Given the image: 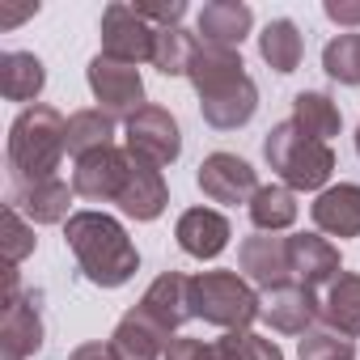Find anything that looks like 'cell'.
I'll return each mask as SVG.
<instances>
[{"instance_id": "cell-1", "label": "cell", "mask_w": 360, "mask_h": 360, "mask_svg": "<svg viewBox=\"0 0 360 360\" xmlns=\"http://www.w3.org/2000/svg\"><path fill=\"white\" fill-rule=\"evenodd\" d=\"M187 81H191L195 94H200V115H204V123L217 127V131H238V127H246V123L255 119V110H259V85L250 81L242 56L229 51V47L200 43Z\"/></svg>"}, {"instance_id": "cell-2", "label": "cell", "mask_w": 360, "mask_h": 360, "mask_svg": "<svg viewBox=\"0 0 360 360\" xmlns=\"http://www.w3.org/2000/svg\"><path fill=\"white\" fill-rule=\"evenodd\" d=\"M64 242L77 255V267L98 288H123L140 271V255L127 229L106 212H72L64 225Z\"/></svg>"}, {"instance_id": "cell-3", "label": "cell", "mask_w": 360, "mask_h": 360, "mask_svg": "<svg viewBox=\"0 0 360 360\" xmlns=\"http://www.w3.org/2000/svg\"><path fill=\"white\" fill-rule=\"evenodd\" d=\"M68 153V119L56 106H26L9 123L5 140V165L9 183H39V178H56L60 161Z\"/></svg>"}, {"instance_id": "cell-4", "label": "cell", "mask_w": 360, "mask_h": 360, "mask_svg": "<svg viewBox=\"0 0 360 360\" xmlns=\"http://www.w3.org/2000/svg\"><path fill=\"white\" fill-rule=\"evenodd\" d=\"M263 157L267 165L284 178L288 191H326L330 174H335V153L330 144L305 136L292 119L276 123L263 140Z\"/></svg>"}, {"instance_id": "cell-5", "label": "cell", "mask_w": 360, "mask_h": 360, "mask_svg": "<svg viewBox=\"0 0 360 360\" xmlns=\"http://www.w3.org/2000/svg\"><path fill=\"white\" fill-rule=\"evenodd\" d=\"M191 309L221 330H246L259 318V288L242 271H204L191 276Z\"/></svg>"}, {"instance_id": "cell-6", "label": "cell", "mask_w": 360, "mask_h": 360, "mask_svg": "<svg viewBox=\"0 0 360 360\" xmlns=\"http://www.w3.org/2000/svg\"><path fill=\"white\" fill-rule=\"evenodd\" d=\"M85 77H89V94H94L98 110H106L110 119H123L127 123L136 110L148 106L144 102V81H140V68L136 64H119V60H110V56L98 51L89 60Z\"/></svg>"}, {"instance_id": "cell-7", "label": "cell", "mask_w": 360, "mask_h": 360, "mask_svg": "<svg viewBox=\"0 0 360 360\" xmlns=\"http://www.w3.org/2000/svg\"><path fill=\"white\" fill-rule=\"evenodd\" d=\"M123 140L127 153L144 165H174L178 153H183V131H178V119L165 106H144L123 123Z\"/></svg>"}, {"instance_id": "cell-8", "label": "cell", "mask_w": 360, "mask_h": 360, "mask_svg": "<svg viewBox=\"0 0 360 360\" xmlns=\"http://www.w3.org/2000/svg\"><path fill=\"white\" fill-rule=\"evenodd\" d=\"M98 34H102V56L119 64H153L157 30L136 13V5H106Z\"/></svg>"}, {"instance_id": "cell-9", "label": "cell", "mask_w": 360, "mask_h": 360, "mask_svg": "<svg viewBox=\"0 0 360 360\" xmlns=\"http://www.w3.org/2000/svg\"><path fill=\"white\" fill-rule=\"evenodd\" d=\"M200 191L212 200V204H250L255 191H259V174L250 161H242L238 153H212L204 157L200 174H195Z\"/></svg>"}, {"instance_id": "cell-10", "label": "cell", "mask_w": 360, "mask_h": 360, "mask_svg": "<svg viewBox=\"0 0 360 360\" xmlns=\"http://www.w3.org/2000/svg\"><path fill=\"white\" fill-rule=\"evenodd\" d=\"M131 174V153L127 148H102L77 161L72 169V191L89 204H115L123 183Z\"/></svg>"}, {"instance_id": "cell-11", "label": "cell", "mask_w": 360, "mask_h": 360, "mask_svg": "<svg viewBox=\"0 0 360 360\" xmlns=\"http://www.w3.org/2000/svg\"><path fill=\"white\" fill-rule=\"evenodd\" d=\"M314 318H322V301L301 284H280L259 292V322H267L276 335H309Z\"/></svg>"}, {"instance_id": "cell-12", "label": "cell", "mask_w": 360, "mask_h": 360, "mask_svg": "<svg viewBox=\"0 0 360 360\" xmlns=\"http://www.w3.org/2000/svg\"><path fill=\"white\" fill-rule=\"evenodd\" d=\"M43 292L26 288L18 301H5V314H0V356L5 360H30L43 347Z\"/></svg>"}, {"instance_id": "cell-13", "label": "cell", "mask_w": 360, "mask_h": 360, "mask_svg": "<svg viewBox=\"0 0 360 360\" xmlns=\"http://www.w3.org/2000/svg\"><path fill=\"white\" fill-rule=\"evenodd\" d=\"M72 187L64 178H39V183H9V208H18L30 225H68L72 208Z\"/></svg>"}, {"instance_id": "cell-14", "label": "cell", "mask_w": 360, "mask_h": 360, "mask_svg": "<svg viewBox=\"0 0 360 360\" xmlns=\"http://www.w3.org/2000/svg\"><path fill=\"white\" fill-rule=\"evenodd\" d=\"M284 242H288V276H292V284L318 292V288H326V284L343 271L339 250H335L322 233H292V238H284Z\"/></svg>"}, {"instance_id": "cell-15", "label": "cell", "mask_w": 360, "mask_h": 360, "mask_svg": "<svg viewBox=\"0 0 360 360\" xmlns=\"http://www.w3.org/2000/svg\"><path fill=\"white\" fill-rule=\"evenodd\" d=\"M136 309L148 314L165 335H174L183 322L195 318V309H191V276H183V271H165V276H157V280L144 288V297H140Z\"/></svg>"}, {"instance_id": "cell-16", "label": "cell", "mask_w": 360, "mask_h": 360, "mask_svg": "<svg viewBox=\"0 0 360 360\" xmlns=\"http://www.w3.org/2000/svg\"><path fill=\"white\" fill-rule=\"evenodd\" d=\"M238 271L259 288H280V284H292L288 276V242L276 238V233H255L238 246Z\"/></svg>"}, {"instance_id": "cell-17", "label": "cell", "mask_w": 360, "mask_h": 360, "mask_svg": "<svg viewBox=\"0 0 360 360\" xmlns=\"http://www.w3.org/2000/svg\"><path fill=\"white\" fill-rule=\"evenodd\" d=\"M174 238H178V246H183V255L204 263V259H217L229 246L233 229H229V217L217 212V208H187L183 217H178V225H174Z\"/></svg>"}, {"instance_id": "cell-18", "label": "cell", "mask_w": 360, "mask_h": 360, "mask_svg": "<svg viewBox=\"0 0 360 360\" xmlns=\"http://www.w3.org/2000/svg\"><path fill=\"white\" fill-rule=\"evenodd\" d=\"M115 204L131 221H157L165 212V204H169V187H165L161 169L131 157V174H127V183H123V191H119Z\"/></svg>"}, {"instance_id": "cell-19", "label": "cell", "mask_w": 360, "mask_h": 360, "mask_svg": "<svg viewBox=\"0 0 360 360\" xmlns=\"http://www.w3.org/2000/svg\"><path fill=\"white\" fill-rule=\"evenodd\" d=\"M309 217L326 238H360V187L339 183L318 191V200L309 204Z\"/></svg>"}, {"instance_id": "cell-20", "label": "cell", "mask_w": 360, "mask_h": 360, "mask_svg": "<svg viewBox=\"0 0 360 360\" xmlns=\"http://www.w3.org/2000/svg\"><path fill=\"white\" fill-rule=\"evenodd\" d=\"M250 26H255V9L250 5H242V0H212V5L200 9L195 34H200V43L238 51L242 39L250 34Z\"/></svg>"}, {"instance_id": "cell-21", "label": "cell", "mask_w": 360, "mask_h": 360, "mask_svg": "<svg viewBox=\"0 0 360 360\" xmlns=\"http://www.w3.org/2000/svg\"><path fill=\"white\" fill-rule=\"evenodd\" d=\"M169 335L140 309H127L110 335V352L115 360H165Z\"/></svg>"}, {"instance_id": "cell-22", "label": "cell", "mask_w": 360, "mask_h": 360, "mask_svg": "<svg viewBox=\"0 0 360 360\" xmlns=\"http://www.w3.org/2000/svg\"><path fill=\"white\" fill-rule=\"evenodd\" d=\"M322 326L347 339H360V276L356 271H339L322 288Z\"/></svg>"}, {"instance_id": "cell-23", "label": "cell", "mask_w": 360, "mask_h": 360, "mask_svg": "<svg viewBox=\"0 0 360 360\" xmlns=\"http://www.w3.org/2000/svg\"><path fill=\"white\" fill-rule=\"evenodd\" d=\"M47 85V68L34 51H5L0 56V94L9 102H34Z\"/></svg>"}, {"instance_id": "cell-24", "label": "cell", "mask_w": 360, "mask_h": 360, "mask_svg": "<svg viewBox=\"0 0 360 360\" xmlns=\"http://www.w3.org/2000/svg\"><path fill=\"white\" fill-rule=\"evenodd\" d=\"M259 56H263V64H271V72H280V77L297 72V68H301V56H305V39H301L297 22H288V18L267 22L263 34H259Z\"/></svg>"}, {"instance_id": "cell-25", "label": "cell", "mask_w": 360, "mask_h": 360, "mask_svg": "<svg viewBox=\"0 0 360 360\" xmlns=\"http://www.w3.org/2000/svg\"><path fill=\"white\" fill-rule=\"evenodd\" d=\"M102 148H115V119L98 106L72 110L68 115V153L81 161L89 153H102Z\"/></svg>"}, {"instance_id": "cell-26", "label": "cell", "mask_w": 360, "mask_h": 360, "mask_svg": "<svg viewBox=\"0 0 360 360\" xmlns=\"http://www.w3.org/2000/svg\"><path fill=\"white\" fill-rule=\"evenodd\" d=\"M246 208L259 233H284L297 221V191H288L284 183H271V187H259Z\"/></svg>"}, {"instance_id": "cell-27", "label": "cell", "mask_w": 360, "mask_h": 360, "mask_svg": "<svg viewBox=\"0 0 360 360\" xmlns=\"http://www.w3.org/2000/svg\"><path fill=\"white\" fill-rule=\"evenodd\" d=\"M292 123H297L305 136L330 144V136H339V123H343V119H339V106H335L326 94L301 89V94L292 98Z\"/></svg>"}, {"instance_id": "cell-28", "label": "cell", "mask_w": 360, "mask_h": 360, "mask_svg": "<svg viewBox=\"0 0 360 360\" xmlns=\"http://www.w3.org/2000/svg\"><path fill=\"white\" fill-rule=\"evenodd\" d=\"M195 51H200V34H191V30H183V26L157 30L153 68H157V72H165V77H187V72H191Z\"/></svg>"}, {"instance_id": "cell-29", "label": "cell", "mask_w": 360, "mask_h": 360, "mask_svg": "<svg viewBox=\"0 0 360 360\" xmlns=\"http://www.w3.org/2000/svg\"><path fill=\"white\" fill-rule=\"evenodd\" d=\"M212 360H284L280 343L255 330H225V339L212 343Z\"/></svg>"}, {"instance_id": "cell-30", "label": "cell", "mask_w": 360, "mask_h": 360, "mask_svg": "<svg viewBox=\"0 0 360 360\" xmlns=\"http://www.w3.org/2000/svg\"><path fill=\"white\" fill-rule=\"evenodd\" d=\"M322 68H326L330 81L356 89V85H360V30L330 39V43L322 47Z\"/></svg>"}, {"instance_id": "cell-31", "label": "cell", "mask_w": 360, "mask_h": 360, "mask_svg": "<svg viewBox=\"0 0 360 360\" xmlns=\"http://www.w3.org/2000/svg\"><path fill=\"white\" fill-rule=\"evenodd\" d=\"M301 360H356L352 352V339L330 330V326H314L309 335H301V347H297Z\"/></svg>"}, {"instance_id": "cell-32", "label": "cell", "mask_w": 360, "mask_h": 360, "mask_svg": "<svg viewBox=\"0 0 360 360\" xmlns=\"http://www.w3.org/2000/svg\"><path fill=\"white\" fill-rule=\"evenodd\" d=\"M0 238H5V259H9V267L18 271V263L26 259V255H34V225L18 212V208H9L5 204V217H0Z\"/></svg>"}, {"instance_id": "cell-33", "label": "cell", "mask_w": 360, "mask_h": 360, "mask_svg": "<svg viewBox=\"0 0 360 360\" xmlns=\"http://www.w3.org/2000/svg\"><path fill=\"white\" fill-rule=\"evenodd\" d=\"M136 13H140L153 30H169V26H183L187 0H169V5H136Z\"/></svg>"}, {"instance_id": "cell-34", "label": "cell", "mask_w": 360, "mask_h": 360, "mask_svg": "<svg viewBox=\"0 0 360 360\" xmlns=\"http://www.w3.org/2000/svg\"><path fill=\"white\" fill-rule=\"evenodd\" d=\"M165 360H212V343H204V339H169V347H165Z\"/></svg>"}, {"instance_id": "cell-35", "label": "cell", "mask_w": 360, "mask_h": 360, "mask_svg": "<svg viewBox=\"0 0 360 360\" xmlns=\"http://www.w3.org/2000/svg\"><path fill=\"white\" fill-rule=\"evenodd\" d=\"M322 13L335 22V26H360V0H326L322 5Z\"/></svg>"}, {"instance_id": "cell-36", "label": "cell", "mask_w": 360, "mask_h": 360, "mask_svg": "<svg viewBox=\"0 0 360 360\" xmlns=\"http://www.w3.org/2000/svg\"><path fill=\"white\" fill-rule=\"evenodd\" d=\"M68 360H115V352H110V343H81L68 352Z\"/></svg>"}, {"instance_id": "cell-37", "label": "cell", "mask_w": 360, "mask_h": 360, "mask_svg": "<svg viewBox=\"0 0 360 360\" xmlns=\"http://www.w3.org/2000/svg\"><path fill=\"white\" fill-rule=\"evenodd\" d=\"M356 153H360V123H356Z\"/></svg>"}]
</instances>
